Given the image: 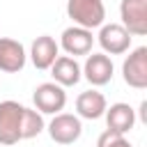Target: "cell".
Listing matches in <instances>:
<instances>
[{"instance_id": "cell-1", "label": "cell", "mask_w": 147, "mask_h": 147, "mask_svg": "<svg viewBox=\"0 0 147 147\" xmlns=\"http://www.w3.org/2000/svg\"><path fill=\"white\" fill-rule=\"evenodd\" d=\"M67 16L78 28L96 30L106 23V7L101 0H67Z\"/></svg>"}, {"instance_id": "cell-2", "label": "cell", "mask_w": 147, "mask_h": 147, "mask_svg": "<svg viewBox=\"0 0 147 147\" xmlns=\"http://www.w3.org/2000/svg\"><path fill=\"white\" fill-rule=\"evenodd\" d=\"M23 103L18 101H0V145L11 147L21 142V119H23Z\"/></svg>"}, {"instance_id": "cell-3", "label": "cell", "mask_w": 147, "mask_h": 147, "mask_svg": "<svg viewBox=\"0 0 147 147\" xmlns=\"http://www.w3.org/2000/svg\"><path fill=\"white\" fill-rule=\"evenodd\" d=\"M32 101L41 115H57L67 106V92H64V87H60L53 80L39 83L32 92Z\"/></svg>"}, {"instance_id": "cell-4", "label": "cell", "mask_w": 147, "mask_h": 147, "mask_svg": "<svg viewBox=\"0 0 147 147\" xmlns=\"http://www.w3.org/2000/svg\"><path fill=\"white\" fill-rule=\"evenodd\" d=\"M46 131H48L53 142H57V145H74L83 136V124H80V117H76L71 113H57L48 122Z\"/></svg>"}, {"instance_id": "cell-5", "label": "cell", "mask_w": 147, "mask_h": 147, "mask_svg": "<svg viewBox=\"0 0 147 147\" xmlns=\"http://www.w3.org/2000/svg\"><path fill=\"white\" fill-rule=\"evenodd\" d=\"M122 78L133 90L147 87V46H138L122 62Z\"/></svg>"}, {"instance_id": "cell-6", "label": "cell", "mask_w": 147, "mask_h": 147, "mask_svg": "<svg viewBox=\"0 0 147 147\" xmlns=\"http://www.w3.org/2000/svg\"><path fill=\"white\" fill-rule=\"evenodd\" d=\"M122 28L131 37L147 34V0H122L119 2Z\"/></svg>"}, {"instance_id": "cell-7", "label": "cell", "mask_w": 147, "mask_h": 147, "mask_svg": "<svg viewBox=\"0 0 147 147\" xmlns=\"http://www.w3.org/2000/svg\"><path fill=\"white\" fill-rule=\"evenodd\" d=\"M80 71H83V78L92 87H101L113 80L115 64H113L110 55H106V53H90V55H85V64L80 67Z\"/></svg>"}, {"instance_id": "cell-8", "label": "cell", "mask_w": 147, "mask_h": 147, "mask_svg": "<svg viewBox=\"0 0 147 147\" xmlns=\"http://www.w3.org/2000/svg\"><path fill=\"white\" fill-rule=\"evenodd\" d=\"M131 34L119 25V23H103L99 28V34H96V41L99 46L103 48L106 55H122L131 48Z\"/></svg>"}, {"instance_id": "cell-9", "label": "cell", "mask_w": 147, "mask_h": 147, "mask_svg": "<svg viewBox=\"0 0 147 147\" xmlns=\"http://www.w3.org/2000/svg\"><path fill=\"white\" fill-rule=\"evenodd\" d=\"M57 46H60L69 57L90 55V53H92V46H94V34H92V30H85V28H78V25H69V28L62 32Z\"/></svg>"}, {"instance_id": "cell-10", "label": "cell", "mask_w": 147, "mask_h": 147, "mask_svg": "<svg viewBox=\"0 0 147 147\" xmlns=\"http://www.w3.org/2000/svg\"><path fill=\"white\" fill-rule=\"evenodd\" d=\"M25 62H28V53H25L23 44L16 39H9V37H0V71L18 74V71H23Z\"/></svg>"}, {"instance_id": "cell-11", "label": "cell", "mask_w": 147, "mask_h": 147, "mask_svg": "<svg viewBox=\"0 0 147 147\" xmlns=\"http://www.w3.org/2000/svg\"><path fill=\"white\" fill-rule=\"evenodd\" d=\"M103 117H106L108 131H113V133H122V136H126V133L136 126V119H138V117H136V110H133L129 103H124V101L110 103V106L106 108Z\"/></svg>"}, {"instance_id": "cell-12", "label": "cell", "mask_w": 147, "mask_h": 147, "mask_svg": "<svg viewBox=\"0 0 147 147\" xmlns=\"http://www.w3.org/2000/svg\"><path fill=\"white\" fill-rule=\"evenodd\" d=\"M57 55H60V46L51 34L37 37L30 46V60H32L34 69H39V71H48L51 64L57 60Z\"/></svg>"}, {"instance_id": "cell-13", "label": "cell", "mask_w": 147, "mask_h": 147, "mask_svg": "<svg viewBox=\"0 0 147 147\" xmlns=\"http://www.w3.org/2000/svg\"><path fill=\"white\" fill-rule=\"evenodd\" d=\"M48 71L53 76V83H57L60 87H74L83 78V71H80L78 60L76 57H69V55H57V60L51 64Z\"/></svg>"}, {"instance_id": "cell-14", "label": "cell", "mask_w": 147, "mask_h": 147, "mask_svg": "<svg viewBox=\"0 0 147 147\" xmlns=\"http://www.w3.org/2000/svg\"><path fill=\"white\" fill-rule=\"evenodd\" d=\"M106 108L108 101L99 90H85L76 96V117L80 119H99L103 117Z\"/></svg>"}, {"instance_id": "cell-15", "label": "cell", "mask_w": 147, "mask_h": 147, "mask_svg": "<svg viewBox=\"0 0 147 147\" xmlns=\"http://www.w3.org/2000/svg\"><path fill=\"white\" fill-rule=\"evenodd\" d=\"M46 129L44 124V115L34 108H23V119H21V138L23 140H30V138H37L41 131Z\"/></svg>"}, {"instance_id": "cell-16", "label": "cell", "mask_w": 147, "mask_h": 147, "mask_svg": "<svg viewBox=\"0 0 147 147\" xmlns=\"http://www.w3.org/2000/svg\"><path fill=\"white\" fill-rule=\"evenodd\" d=\"M96 147H133L129 140H126V136H122V133H113V131H103L99 138H96Z\"/></svg>"}, {"instance_id": "cell-17", "label": "cell", "mask_w": 147, "mask_h": 147, "mask_svg": "<svg viewBox=\"0 0 147 147\" xmlns=\"http://www.w3.org/2000/svg\"><path fill=\"white\" fill-rule=\"evenodd\" d=\"M145 110H147V101L140 103V119H142V122H147V113H145Z\"/></svg>"}]
</instances>
